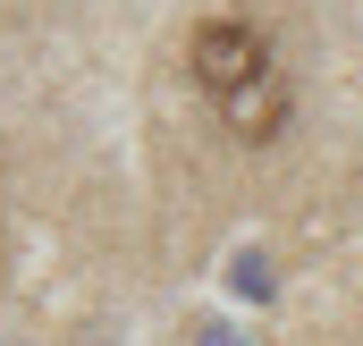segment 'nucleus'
I'll list each match as a JSON object with an SVG mask.
<instances>
[{
  "label": "nucleus",
  "instance_id": "2",
  "mask_svg": "<svg viewBox=\"0 0 363 346\" xmlns=\"http://www.w3.org/2000/svg\"><path fill=\"white\" fill-rule=\"evenodd\" d=\"M279 110H287V93H279V77H262L254 93H237V101H228V118H237L245 135H262V127H279Z\"/></svg>",
  "mask_w": 363,
  "mask_h": 346
},
{
  "label": "nucleus",
  "instance_id": "1",
  "mask_svg": "<svg viewBox=\"0 0 363 346\" xmlns=\"http://www.w3.org/2000/svg\"><path fill=\"white\" fill-rule=\"evenodd\" d=\"M194 77L220 101H237V93H254L271 77V43L254 26H237V17H211V26H194Z\"/></svg>",
  "mask_w": 363,
  "mask_h": 346
}]
</instances>
